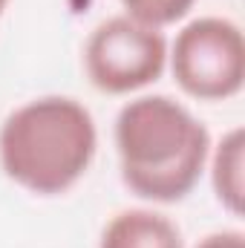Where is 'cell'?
<instances>
[{
	"instance_id": "cell-1",
	"label": "cell",
	"mask_w": 245,
	"mask_h": 248,
	"mask_svg": "<svg viewBox=\"0 0 245 248\" xmlns=\"http://www.w3.org/2000/svg\"><path fill=\"white\" fill-rule=\"evenodd\" d=\"M113 141L124 187L153 205L182 202L199 185L214 144L193 110L162 93L124 101Z\"/></svg>"
},
{
	"instance_id": "cell-2",
	"label": "cell",
	"mask_w": 245,
	"mask_h": 248,
	"mask_svg": "<svg viewBox=\"0 0 245 248\" xmlns=\"http://www.w3.org/2000/svg\"><path fill=\"white\" fill-rule=\"evenodd\" d=\"M98 153V127L78 98L38 95L0 124V168L35 196H61L78 185Z\"/></svg>"
},
{
	"instance_id": "cell-3",
	"label": "cell",
	"mask_w": 245,
	"mask_h": 248,
	"mask_svg": "<svg viewBox=\"0 0 245 248\" xmlns=\"http://www.w3.org/2000/svg\"><path fill=\"white\" fill-rule=\"evenodd\" d=\"M168 69L184 95L228 101L245 87V38L240 23L222 15H199L168 41Z\"/></svg>"
},
{
	"instance_id": "cell-4",
	"label": "cell",
	"mask_w": 245,
	"mask_h": 248,
	"mask_svg": "<svg viewBox=\"0 0 245 248\" xmlns=\"http://www.w3.org/2000/svg\"><path fill=\"white\" fill-rule=\"evenodd\" d=\"M84 72L98 93L136 95L168 69V35L130 15L104 17L84 41Z\"/></svg>"
},
{
	"instance_id": "cell-5",
	"label": "cell",
	"mask_w": 245,
	"mask_h": 248,
	"mask_svg": "<svg viewBox=\"0 0 245 248\" xmlns=\"http://www.w3.org/2000/svg\"><path fill=\"white\" fill-rule=\"evenodd\" d=\"M98 248H184L182 228L156 208H124L101 228Z\"/></svg>"
},
{
	"instance_id": "cell-6",
	"label": "cell",
	"mask_w": 245,
	"mask_h": 248,
	"mask_svg": "<svg viewBox=\"0 0 245 248\" xmlns=\"http://www.w3.org/2000/svg\"><path fill=\"white\" fill-rule=\"evenodd\" d=\"M216 202L231 214L243 217L245 211V130L231 127L211 144L208 165H205Z\"/></svg>"
},
{
	"instance_id": "cell-7",
	"label": "cell",
	"mask_w": 245,
	"mask_h": 248,
	"mask_svg": "<svg viewBox=\"0 0 245 248\" xmlns=\"http://www.w3.org/2000/svg\"><path fill=\"white\" fill-rule=\"evenodd\" d=\"M193 6H196V0H122L124 15H130L147 26H156V29L182 23Z\"/></svg>"
},
{
	"instance_id": "cell-8",
	"label": "cell",
	"mask_w": 245,
	"mask_h": 248,
	"mask_svg": "<svg viewBox=\"0 0 245 248\" xmlns=\"http://www.w3.org/2000/svg\"><path fill=\"white\" fill-rule=\"evenodd\" d=\"M193 248H245V234L240 228H222L205 234Z\"/></svg>"
},
{
	"instance_id": "cell-9",
	"label": "cell",
	"mask_w": 245,
	"mask_h": 248,
	"mask_svg": "<svg viewBox=\"0 0 245 248\" xmlns=\"http://www.w3.org/2000/svg\"><path fill=\"white\" fill-rule=\"evenodd\" d=\"M6 6H9V0H0V15L6 12Z\"/></svg>"
}]
</instances>
